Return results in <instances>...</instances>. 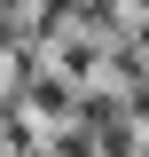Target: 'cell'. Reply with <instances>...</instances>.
I'll list each match as a JSON object with an SVG mask.
<instances>
[{"instance_id":"cell-1","label":"cell","mask_w":149,"mask_h":157,"mask_svg":"<svg viewBox=\"0 0 149 157\" xmlns=\"http://www.w3.org/2000/svg\"><path fill=\"white\" fill-rule=\"evenodd\" d=\"M126 110H133V118L149 126V71H141V78H126Z\"/></svg>"}]
</instances>
